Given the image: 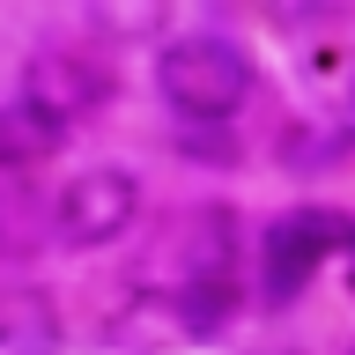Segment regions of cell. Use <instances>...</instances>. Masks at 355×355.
<instances>
[{
    "label": "cell",
    "mask_w": 355,
    "mask_h": 355,
    "mask_svg": "<svg viewBox=\"0 0 355 355\" xmlns=\"http://www.w3.org/2000/svg\"><path fill=\"white\" fill-rule=\"evenodd\" d=\"M348 133H355V119H348Z\"/></svg>",
    "instance_id": "cell-14"
},
{
    "label": "cell",
    "mask_w": 355,
    "mask_h": 355,
    "mask_svg": "<svg viewBox=\"0 0 355 355\" xmlns=\"http://www.w3.org/2000/svg\"><path fill=\"white\" fill-rule=\"evenodd\" d=\"M67 141H74V133H67L52 111L22 104V96H8V104H0V178H8V185H15V178H30V171H44V163H60Z\"/></svg>",
    "instance_id": "cell-8"
},
{
    "label": "cell",
    "mask_w": 355,
    "mask_h": 355,
    "mask_svg": "<svg viewBox=\"0 0 355 355\" xmlns=\"http://www.w3.org/2000/svg\"><path fill=\"white\" fill-rule=\"evenodd\" d=\"M148 82L178 126H237V111L259 96V60L230 30H171L148 60Z\"/></svg>",
    "instance_id": "cell-1"
},
{
    "label": "cell",
    "mask_w": 355,
    "mask_h": 355,
    "mask_svg": "<svg viewBox=\"0 0 355 355\" xmlns=\"http://www.w3.org/2000/svg\"><path fill=\"white\" fill-rule=\"evenodd\" d=\"M163 252L178 259V274L163 288H193V282H244V252H252V222L237 200H193L171 215Z\"/></svg>",
    "instance_id": "cell-5"
},
{
    "label": "cell",
    "mask_w": 355,
    "mask_h": 355,
    "mask_svg": "<svg viewBox=\"0 0 355 355\" xmlns=\"http://www.w3.org/2000/svg\"><path fill=\"white\" fill-rule=\"evenodd\" d=\"M355 222L326 200H296L282 215H266L252 230V252H244V296L266 311V318H282L311 296V282L340 259V244H348Z\"/></svg>",
    "instance_id": "cell-2"
},
{
    "label": "cell",
    "mask_w": 355,
    "mask_h": 355,
    "mask_svg": "<svg viewBox=\"0 0 355 355\" xmlns=\"http://www.w3.org/2000/svg\"><path fill=\"white\" fill-rule=\"evenodd\" d=\"M333 266L348 274V296H355V230H348V244H340V259H333Z\"/></svg>",
    "instance_id": "cell-13"
},
{
    "label": "cell",
    "mask_w": 355,
    "mask_h": 355,
    "mask_svg": "<svg viewBox=\"0 0 355 355\" xmlns=\"http://www.w3.org/2000/svg\"><path fill=\"white\" fill-rule=\"evenodd\" d=\"M22 222H30L22 193H15V185H0V259H15V252H22Z\"/></svg>",
    "instance_id": "cell-11"
},
{
    "label": "cell",
    "mask_w": 355,
    "mask_h": 355,
    "mask_svg": "<svg viewBox=\"0 0 355 355\" xmlns=\"http://www.w3.org/2000/svg\"><path fill=\"white\" fill-rule=\"evenodd\" d=\"M340 355H355V348H340Z\"/></svg>",
    "instance_id": "cell-15"
},
{
    "label": "cell",
    "mask_w": 355,
    "mask_h": 355,
    "mask_svg": "<svg viewBox=\"0 0 355 355\" xmlns=\"http://www.w3.org/2000/svg\"><path fill=\"white\" fill-rule=\"evenodd\" d=\"M111 89H119L111 52H104V44H89V37H74V44H44V52H30L15 96H22V104H37V111H52V119L74 133V126H89V119L111 104Z\"/></svg>",
    "instance_id": "cell-4"
},
{
    "label": "cell",
    "mask_w": 355,
    "mask_h": 355,
    "mask_svg": "<svg viewBox=\"0 0 355 355\" xmlns=\"http://www.w3.org/2000/svg\"><path fill=\"white\" fill-rule=\"evenodd\" d=\"M348 155H355L348 119H288L282 141H274V163H282L288 178H326V171H340Z\"/></svg>",
    "instance_id": "cell-9"
},
{
    "label": "cell",
    "mask_w": 355,
    "mask_h": 355,
    "mask_svg": "<svg viewBox=\"0 0 355 355\" xmlns=\"http://www.w3.org/2000/svg\"><path fill=\"white\" fill-rule=\"evenodd\" d=\"M89 44H163L171 37V8H163V0H141V8H126V0H96V8H89Z\"/></svg>",
    "instance_id": "cell-10"
},
{
    "label": "cell",
    "mask_w": 355,
    "mask_h": 355,
    "mask_svg": "<svg viewBox=\"0 0 355 355\" xmlns=\"http://www.w3.org/2000/svg\"><path fill=\"white\" fill-rule=\"evenodd\" d=\"M237 355H311V348H304V340H244Z\"/></svg>",
    "instance_id": "cell-12"
},
{
    "label": "cell",
    "mask_w": 355,
    "mask_h": 355,
    "mask_svg": "<svg viewBox=\"0 0 355 355\" xmlns=\"http://www.w3.org/2000/svg\"><path fill=\"white\" fill-rule=\"evenodd\" d=\"M96 348L104 355H178V348H193V340H185V318H178L171 288L126 282L111 296V311L96 318Z\"/></svg>",
    "instance_id": "cell-6"
},
{
    "label": "cell",
    "mask_w": 355,
    "mask_h": 355,
    "mask_svg": "<svg viewBox=\"0 0 355 355\" xmlns=\"http://www.w3.org/2000/svg\"><path fill=\"white\" fill-rule=\"evenodd\" d=\"M0 355H67V311L44 282L0 288Z\"/></svg>",
    "instance_id": "cell-7"
},
{
    "label": "cell",
    "mask_w": 355,
    "mask_h": 355,
    "mask_svg": "<svg viewBox=\"0 0 355 355\" xmlns=\"http://www.w3.org/2000/svg\"><path fill=\"white\" fill-rule=\"evenodd\" d=\"M141 215H148V178H141V163L104 155V163H82L74 178H60L52 215H44V237L60 244L67 259H89V252L126 244Z\"/></svg>",
    "instance_id": "cell-3"
}]
</instances>
